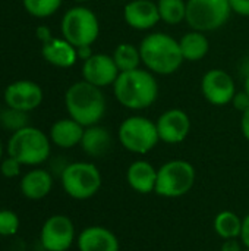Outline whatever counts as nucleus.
I'll use <instances>...</instances> for the list:
<instances>
[{
  "instance_id": "obj_1",
  "label": "nucleus",
  "mask_w": 249,
  "mask_h": 251,
  "mask_svg": "<svg viewBox=\"0 0 249 251\" xmlns=\"http://www.w3.org/2000/svg\"><path fill=\"white\" fill-rule=\"evenodd\" d=\"M116 100L126 109L142 110L150 107L158 97V84L148 69L120 72L113 84Z\"/></svg>"
},
{
  "instance_id": "obj_2",
  "label": "nucleus",
  "mask_w": 249,
  "mask_h": 251,
  "mask_svg": "<svg viewBox=\"0 0 249 251\" xmlns=\"http://www.w3.org/2000/svg\"><path fill=\"white\" fill-rule=\"evenodd\" d=\"M65 106L69 118L75 119L84 128L97 125L104 118L107 109L101 88L84 79L72 84L66 90Z\"/></svg>"
},
{
  "instance_id": "obj_3",
  "label": "nucleus",
  "mask_w": 249,
  "mask_h": 251,
  "mask_svg": "<svg viewBox=\"0 0 249 251\" xmlns=\"http://www.w3.org/2000/svg\"><path fill=\"white\" fill-rule=\"evenodd\" d=\"M142 65L153 74H175L183 63L179 41L164 32H151L139 43Z\"/></svg>"
},
{
  "instance_id": "obj_4",
  "label": "nucleus",
  "mask_w": 249,
  "mask_h": 251,
  "mask_svg": "<svg viewBox=\"0 0 249 251\" xmlns=\"http://www.w3.org/2000/svg\"><path fill=\"white\" fill-rule=\"evenodd\" d=\"M50 137L31 125L13 132L7 141V154L15 157L22 166L37 168L50 157Z\"/></svg>"
},
{
  "instance_id": "obj_5",
  "label": "nucleus",
  "mask_w": 249,
  "mask_h": 251,
  "mask_svg": "<svg viewBox=\"0 0 249 251\" xmlns=\"http://www.w3.org/2000/svg\"><path fill=\"white\" fill-rule=\"evenodd\" d=\"M60 184L70 199L84 201L97 196L103 185V176L91 162H72L60 171Z\"/></svg>"
},
{
  "instance_id": "obj_6",
  "label": "nucleus",
  "mask_w": 249,
  "mask_h": 251,
  "mask_svg": "<svg viewBox=\"0 0 249 251\" xmlns=\"http://www.w3.org/2000/svg\"><path fill=\"white\" fill-rule=\"evenodd\" d=\"M197 171L192 163L183 159H173L157 169L154 194L163 199H181L195 185Z\"/></svg>"
},
{
  "instance_id": "obj_7",
  "label": "nucleus",
  "mask_w": 249,
  "mask_h": 251,
  "mask_svg": "<svg viewBox=\"0 0 249 251\" xmlns=\"http://www.w3.org/2000/svg\"><path fill=\"white\" fill-rule=\"evenodd\" d=\"M119 143L134 154H147L160 141L156 122L144 116H129L119 125Z\"/></svg>"
},
{
  "instance_id": "obj_8",
  "label": "nucleus",
  "mask_w": 249,
  "mask_h": 251,
  "mask_svg": "<svg viewBox=\"0 0 249 251\" xmlns=\"http://www.w3.org/2000/svg\"><path fill=\"white\" fill-rule=\"evenodd\" d=\"M62 35L72 46H91L100 34V24L95 13L85 6L70 7L62 18Z\"/></svg>"
},
{
  "instance_id": "obj_9",
  "label": "nucleus",
  "mask_w": 249,
  "mask_h": 251,
  "mask_svg": "<svg viewBox=\"0 0 249 251\" xmlns=\"http://www.w3.org/2000/svg\"><path fill=\"white\" fill-rule=\"evenodd\" d=\"M230 13L229 0H188L185 21L192 29L208 32L222 28Z\"/></svg>"
},
{
  "instance_id": "obj_10",
  "label": "nucleus",
  "mask_w": 249,
  "mask_h": 251,
  "mask_svg": "<svg viewBox=\"0 0 249 251\" xmlns=\"http://www.w3.org/2000/svg\"><path fill=\"white\" fill-rule=\"evenodd\" d=\"M76 229L66 215H51L40 231V243L45 251H68L76 243Z\"/></svg>"
},
{
  "instance_id": "obj_11",
  "label": "nucleus",
  "mask_w": 249,
  "mask_h": 251,
  "mask_svg": "<svg viewBox=\"0 0 249 251\" xmlns=\"http://www.w3.org/2000/svg\"><path fill=\"white\" fill-rule=\"evenodd\" d=\"M201 91L205 100L214 106L232 103L236 94L233 78L223 69H210L201 81Z\"/></svg>"
},
{
  "instance_id": "obj_12",
  "label": "nucleus",
  "mask_w": 249,
  "mask_h": 251,
  "mask_svg": "<svg viewBox=\"0 0 249 251\" xmlns=\"http://www.w3.org/2000/svg\"><path fill=\"white\" fill-rule=\"evenodd\" d=\"M3 97L7 107L28 113L35 110L43 103L44 93L37 82L29 79H19L6 87Z\"/></svg>"
},
{
  "instance_id": "obj_13",
  "label": "nucleus",
  "mask_w": 249,
  "mask_h": 251,
  "mask_svg": "<svg viewBox=\"0 0 249 251\" xmlns=\"http://www.w3.org/2000/svg\"><path fill=\"white\" fill-rule=\"evenodd\" d=\"M160 141L166 144H181L191 132V119L181 109H169L156 122Z\"/></svg>"
},
{
  "instance_id": "obj_14",
  "label": "nucleus",
  "mask_w": 249,
  "mask_h": 251,
  "mask_svg": "<svg viewBox=\"0 0 249 251\" xmlns=\"http://www.w3.org/2000/svg\"><path fill=\"white\" fill-rule=\"evenodd\" d=\"M120 71L114 63L113 56L104 53H94L90 59L84 60L82 65V76L84 81L103 88L113 85L117 79Z\"/></svg>"
},
{
  "instance_id": "obj_15",
  "label": "nucleus",
  "mask_w": 249,
  "mask_h": 251,
  "mask_svg": "<svg viewBox=\"0 0 249 251\" xmlns=\"http://www.w3.org/2000/svg\"><path fill=\"white\" fill-rule=\"evenodd\" d=\"M76 247L79 251H120V243L112 229L91 225L78 234Z\"/></svg>"
},
{
  "instance_id": "obj_16",
  "label": "nucleus",
  "mask_w": 249,
  "mask_h": 251,
  "mask_svg": "<svg viewBox=\"0 0 249 251\" xmlns=\"http://www.w3.org/2000/svg\"><path fill=\"white\" fill-rule=\"evenodd\" d=\"M125 22L138 31H145L154 28L161 19L158 13L157 3L153 0H131L123 9Z\"/></svg>"
},
{
  "instance_id": "obj_17",
  "label": "nucleus",
  "mask_w": 249,
  "mask_h": 251,
  "mask_svg": "<svg viewBox=\"0 0 249 251\" xmlns=\"http://www.w3.org/2000/svg\"><path fill=\"white\" fill-rule=\"evenodd\" d=\"M53 185H54L53 175L47 169H43L38 166L28 171L21 178V182H19L22 196L32 201L45 199L51 193Z\"/></svg>"
},
{
  "instance_id": "obj_18",
  "label": "nucleus",
  "mask_w": 249,
  "mask_h": 251,
  "mask_svg": "<svg viewBox=\"0 0 249 251\" xmlns=\"http://www.w3.org/2000/svg\"><path fill=\"white\" fill-rule=\"evenodd\" d=\"M126 182L138 194H151L156 190L157 168L148 160H135L126 169Z\"/></svg>"
},
{
  "instance_id": "obj_19",
  "label": "nucleus",
  "mask_w": 249,
  "mask_h": 251,
  "mask_svg": "<svg viewBox=\"0 0 249 251\" xmlns=\"http://www.w3.org/2000/svg\"><path fill=\"white\" fill-rule=\"evenodd\" d=\"M85 128L72 118L56 121L48 132L51 144L59 149H73L81 144Z\"/></svg>"
},
{
  "instance_id": "obj_20",
  "label": "nucleus",
  "mask_w": 249,
  "mask_h": 251,
  "mask_svg": "<svg viewBox=\"0 0 249 251\" xmlns=\"http://www.w3.org/2000/svg\"><path fill=\"white\" fill-rule=\"evenodd\" d=\"M79 146L87 156L100 159V157H104L110 151L113 146V138L107 128L97 124V125H91L85 128Z\"/></svg>"
},
{
  "instance_id": "obj_21",
  "label": "nucleus",
  "mask_w": 249,
  "mask_h": 251,
  "mask_svg": "<svg viewBox=\"0 0 249 251\" xmlns=\"http://www.w3.org/2000/svg\"><path fill=\"white\" fill-rule=\"evenodd\" d=\"M41 54L53 66L57 68H70L78 60V51L76 47L72 46L65 38H51L48 43L43 44Z\"/></svg>"
},
{
  "instance_id": "obj_22",
  "label": "nucleus",
  "mask_w": 249,
  "mask_h": 251,
  "mask_svg": "<svg viewBox=\"0 0 249 251\" xmlns=\"http://www.w3.org/2000/svg\"><path fill=\"white\" fill-rule=\"evenodd\" d=\"M179 47L183 60L189 62H198L205 57V54L210 50V41L201 31H189L182 35L179 40Z\"/></svg>"
},
{
  "instance_id": "obj_23",
  "label": "nucleus",
  "mask_w": 249,
  "mask_h": 251,
  "mask_svg": "<svg viewBox=\"0 0 249 251\" xmlns=\"http://www.w3.org/2000/svg\"><path fill=\"white\" fill-rule=\"evenodd\" d=\"M213 229L222 240L239 238L242 231V218L232 210H222L213 221Z\"/></svg>"
},
{
  "instance_id": "obj_24",
  "label": "nucleus",
  "mask_w": 249,
  "mask_h": 251,
  "mask_svg": "<svg viewBox=\"0 0 249 251\" xmlns=\"http://www.w3.org/2000/svg\"><path fill=\"white\" fill-rule=\"evenodd\" d=\"M113 59L120 72L138 69L139 65L142 63L139 47H136L131 43H120L113 51Z\"/></svg>"
},
{
  "instance_id": "obj_25",
  "label": "nucleus",
  "mask_w": 249,
  "mask_h": 251,
  "mask_svg": "<svg viewBox=\"0 0 249 251\" xmlns=\"http://www.w3.org/2000/svg\"><path fill=\"white\" fill-rule=\"evenodd\" d=\"M160 19L169 25H178L186 19L185 0H158L157 1Z\"/></svg>"
},
{
  "instance_id": "obj_26",
  "label": "nucleus",
  "mask_w": 249,
  "mask_h": 251,
  "mask_svg": "<svg viewBox=\"0 0 249 251\" xmlns=\"http://www.w3.org/2000/svg\"><path fill=\"white\" fill-rule=\"evenodd\" d=\"M63 0H22L25 10L34 18H48L62 6Z\"/></svg>"
},
{
  "instance_id": "obj_27",
  "label": "nucleus",
  "mask_w": 249,
  "mask_h": 251,
  "mask_svg": "<svg viewBox=\"0 0 249 251\" xmlns=\"http://www.w3.org/2000/svg\"><path fill=\"white\" fill-rule=\"evenodd\" d=\"M0 125L3 129L10 131L13 134L16 131L28 126V115H26V112L7 107L0 112Z\"/></svg>"
},
{
  "instance_id": "obj_28",
  "label": "nucleus",
  "mask_w": 249,
  "mask_h": 251,
  "mask_svg": "<svg viewBox=\"0 0 249 251\" xmlns=\"http://www.w3.org/2000/svg\"><path fill=\"white\" fill-rule=\"evenodd\" d=\"M21 226L19 216L13 210H0V237H13L18 234Z\"/></svg>"
},
{
  "instance_id": "obj_29",
  "label": "nucleus",
  "mask_w": 249,
  "mask_h": 251,
  "mask_svg": "<svg viewBox=\"0 0 249 251\" xmlns=\"http://www.w3.org/2000/svg\"><path fill=\"white\" fill-rule=\"evenodd\" d=\"M21 169H22V165L15 157H12L9 154H7V157H3L0 162V174L7 179L18 178L21 175Z\"/></svg>"
},
{
  "instance_id": "obj_30",
  "label": "nucleus",
  "mask_w": 249,
  "mask_h": 251,
  "mask_svg": "<svg viewBox=\"0 0 249 251\" xmlns=\"http://www.w3.org/2000/svg\"><path fill=\"white\" fill-rule=\"evenodd\" d=\"M232 104H233V107H235L236 110H239V112L244 113V112L249 107V96L245 91L236 93L235 97H233V100H232Z\"/></svg>"
},
{
  "instance_id": "obj_31",
  "label": "nucleus",
  "mask_w": 249,
  "mask_h": 251,
  "mask_svg": "<svg viewBox=\"0 0 249 251\" xmlns=\"http://www.w3.org/2000/svg\"><path fill=\"white\" fill-rule=\"evenodd\" d=\"M232 12L241 15V16H249V0H229Z\"/></svg>"
},
{
  "instance_id": "obj_32",
  "label": "nucleus",
  "mask_w": 249,
  "mask_h": 251,
  "mask_svg": "<svg viewBox=\"0 0 249 251\" xmlns=\"http://www.w3.org/2000/svg\"><path fill=\"white\" fill-rule=\"evenodd\" d=\"M244 244L241 238H230V240H223L220 251H244Z\"/></svg>"
},
{
  "instance_id": "obj_33",
  "label": "nucleus",
  "mask_w": 249,
  "mask_h": 251,
  "mask_svg": "<svg viewBox=\"0 0 249 251\" xmlns=\"http://www.w3.org/2000/svg\"><path fill=\"white\" fill-rule=\"evenodd\" d=\"M35 35H37V38H38L43 44H44V43H48V41L53 38L50 28L45 26V25H40V26L35 29Z\"/></svg>"
},
{
  "instance_id": "obj_34",
  "label": "nucleus",
  "mask_w": 249,
  "mask_h": 251,
  "mask_svg": "<svg viewBox=\"0 0 249 251\" xmlns=\"http://www.w3.org/2000/svg\"><path fill=\"white\" fill-rule=\"evenodd\" d=\"M241 241L244 247L249 249V213L242 218V231H241Z\"/></svg>"
},
{
  "instance_id": "obj_35",
  "label": "nucleus",
  "mask_w": 249,
  "mask_h": 251,
  "mask_svg": "<svg viewBox=\"0 0 249 251\" xmlns=\"http://www.w3.org/2000/svg\"><path fill=\"white\" fill-rule=\"evenodd\" d=\"M241 131H242V135L245 137V140L249 141V107L242 113V118H241Z\"/></svg>"
},
{
  "instance_id": "obj_36",
  "label": "nucleus",
  "mask_w": 249,
  "mask_h": 251,
  "mask_svg": "<svg viewBox=\"0 0 249 251\" xmlns=\"http://www.w3.org/2000/svg\"><path fill=\"white\" fill-rule=\"evenodd\" d=\"M76 51H78V59H82V60H87V59H90L94 53H92V50H91V46H84V47H78L76 49Z\"/></svg>"
},
{
  "instance_id": "obj_37",
  "label": "nucleus",
  "mask_w": 249,
  "mask_h": 251,
  "mask_svg": "<svg viewBox=\"0 0 249 251\" xmlns=\"http://www.w3.org/2000/svg\"><path fill=\"white\" fill-rule=\"evenodd\" d=\"M244 91L247 93L249 96V72L247 74V76H245V81H244Z\"/></svg>"
},
{
  "instance_id": "obj_38",
  "label": "nucleus",
  "mask_w": 249,
  "mask_h": 251,
  "mask_svg": "<svg viewBox=\"0 0 249 251\" xmlns=\"http://www.w3.org/2000/svg\"><path fill=\"white\" fill-rule=\"evenodd\" d=\"M3 159V144H1V140H0V162Z\"/></svg>"
},
{
  "instance_id": "obj_39",
  "label": "nucleus",
  "mask_w": 249,
  "mask_h": 251,
  "mask_svg": "<svg viewBox=\"0 0 249 251\" xmlns=\"http://www.w3.org/2000/svg\"><path fill=\"white\" fill-rule=\"evenodd\" d=\"M73 1H76V3H84V1H88V0H73Z\"/></svg>"
},
{
  "instance_id": "obj_40",
  "label": "nucleus",
  "mask_w": 249,
  "mask_h": 251,
  "mask_svg": "<svg viewBox=\"0 0 249 251\" xmlns=\"http://www.w3.org/2000/svg\"><path fill=\"white\" fill-rule=\"evenodd\" d=\"M244 251H249V249H247V247H245V249H244Z\"/></svg>"
},
{
  "instance_id": "obj_41",
  "label": "nucleus",
  "mask_w": 249,
  "mask_h": 251,
  "mask_svg": "<svg viewBox=\"0 0 249 251\" xmlns=\"http://www.w3.org/2000/svg\"><path fill=\"white\" fill-rule=\"evenodd\" d=\"M44 251H45V250H44Z\"/></svg>"
}]
</instances>
